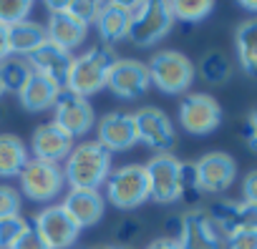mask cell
Here are the masks:
<instances>
[{"label": "cell", "instance_id": "obj_1", "mask_svg": "<svg viewBox=\"0 0 257 249\" xmlns=\"http://www.w3.org/2000/svg\"><path fill=\"white\" fill-rule=\"evenodd\" d=\"M61 169L68 189H101L113 171L111 154L96 139L76 144Z\"/></svg>", "mask_w": 257, "mask_h": 249}, {"label": "cell", "instance_id": "obj_2", "mask_svg": "<svg viewBox=\"0 0 257 249\" xmlns=\"http://www.w3.org/2000/svg\"><path fill=\"white\" fill-rule=\"evenodd\" d=\"M118 61L116 51L111 46H91L86 48L83 53L73 56V63H71V71H68V81H66V88L83 96V98H91L96 96L98 91L106 88V81H108V73L113 68V63Z\"/></svg>", "mask_w": 257, "mask_h": 249}, {"label": "cell", "instance_id": "obj_3", "mask_svg": "<svg viewBox=\"0 0 257 249\" xmlns=\"http://www.w3.org/2000/svg\"><path fill=\"white\" fill-rule=\"evenodd\" d=\"M147 68H149L152 86L159 88L167 96H182V93H187L192 88L194 78H197V66L182 51H174V48L157 51L149 58Z\"/></svg>", "mask_w": 257, "mask_h": 249}, {"label": "cell", "instance_id": "obj_4", "mask_svg": "<svg viewBox=\"0 0 257 249\" xmlns=\"http://www.w3.org/2000/svg\"><path fill=\"white\" fill-rule=\"evenodd\" d=\"M106 194L103 199L116 206L118 211H132L139 209L144 201L152 199L149 191V176L144 164H123L116 171H111V176L106 179Z\"/></svg>", "mask_w": 257, "mask_h": 249}, {"label": "cell", "instance_id": "obj_5", "mask_svg": "<svg viewBox=\"0 0 257 249\" xmlns=\"http://www.w3.org/2000/svg\"><path fill=\"white\" fill-rule=\"evenodd\" d=\"M174 16L169 3H159V0H147V3H137L132 26H128V41L137 48H152L154 43L164 41L172 28H174Z\"/></svg>", "mask_w": 257, "mask_h": 249}, {"label": "cell", "instance_id": "obj_6", "mask_svg": "<svg viewBox=\"0 0 257 249\" xmlns=\"http://www.w3.org/2000/svg\"><path fill=\"white\" fill-rule=\"evenodd\" d=\"M66 189L63 169L61 164L41 161V159H28L23 171L18 174V191L21 196L36 201V204H51L61 196Z\"/></svg>", "mask_w": 257, "mask_h": 249}, {"label": "cell", "instance_id": "obj_7", "mask_svg": "<svg viewBox=\"0 0 257 249\" xmlns=\"http://www.w3.org/2000/svg\"><path fill=\"white\" fill-rule=\"evenodd\" d=\"M149 191L157 204H174L184 196V161L174 154H157L147 164Z\"/></svg>", "mask_w": 257, "mask_h": 249}, {"label": "cell", "instance_id": "obj_8", "mask_svg": "<svg viewBox=\"0 0 257 249\" xmlns=\"http://www.w3.org/2000/svg\"><path fill=\"white\" fill-rule=\"evenodd\" d=\"M197 194H222L237 179V161L227 151H207L192 161Z\"/></svg>", "mask_w": 257, "mask_h": 249}, {"label": "cell", "instance_id": "obj_9", "mask_svg": "<svg viewBox=\"0 0 257 249\" xmlns=\"http://www.w3.org/2000/svg\"><path fill=\"white\" fill-rule=\"evenodd\" d=\"M53 123L76 141L78 136H86L96 126V111L88 98L68 88H61L53 101Z\"/></svg>", "mask_w": 257, "mask_h": 249}, {"label": "cell", "instance_id": "obj_10", "mask_svg": "<svg viewBox=\"0 0 257 249\" xmlns=\"http://www.w3.org/2000/svg\"><path fill=\"white\" fill-rule=\"evenodd\" d=\"M179 123L192 136H209L222 123V106L209 93H187L179 101Z\"/></svg>", "mask_w": 257, "mask_h": 249}, {"label": "cell", "instance_id": "obj_11", "mask_svg": "<svg viewBox=\"0 0 257 249\" xmlns=\"http://www.w3.org/2000/svg\"><path fill=\"white\" fill-rule=\"evenodd\" d=\"M134 129H137V141L154 149L157 154H172L177 144V129L162 108L144 106L134 111Z\"/></svg>", "mask_w": 257, "mask_h": 249}, {"label": "cell", "instance_id": "obj_12", "mask_svg": "<svg viewBox=\"0 0 257 249\" xmlns=\"http://www.w3.org/2000/svg\"><path fill=\"white\" fill-rule=\"evenodd\" d=\"M177 241L182 249H224V236L217 231L207 209L202 206H192L179 214Z\"/></svg>", "mask_w": 257, "mask_h": 249}, {"label": "cell", "instance_id": "obj_13", "mask_svg": "<svg viewBox=\"0 0 257 249\" xmlns=\"http://www.w3.org/2000/svg\"><path fill=\"white\" fill-rule=\"evenodd\" d=\"M31 224L38 229V234L43 236L48 249H68L71 244H76V239L81 234V226L68 216V211L61 204L43 206L41 211H36Z\"/></svg>", "mask_w": 257, "mask_h": 249}, {"label": "cell", "instance_id": "obj_14", "mask_svg": "<svg viewBox=\"0 0 257 249\" xmlns=\"http://www.w3.org/2000/svg\"><path fill=\"white\" fill-rule=\"evenodd\" d=\"M149 68L144 61L137 58H118L106 81V88L121 101H137L149 91Z\"/></svg>", "mask_w": 257, "mask_h": 249}, {"label": "cell", "instance_id": "obj_15", "mask_svg": "<svg viewBox=\"0 0 257 249\" xmlns=\"http://www.w3.org/2000/svg\"><path fill=\"white\" fill-rule=\"evenodd\" d=\"M96 141L108 151H128L137 146V129H134V113L128 111H108L96 121Z\"/></svg>", "mask_w": 257, "mask_h": 249}, {"label": "cell", "instance_id": "obj_16", "mask_svg": "<svg viewBox=\"0 0 257 249\" xmlns=\"http://www.w3.org/2000/svg\"><path fill=\"white\" fill-rule=\"evenodd\" d=\"M207 214L224 239L242 229H257V204H249V201L222 199V201L209 204Z\"/></svg>", "mask_w": 257, "mask_h": 249}, {"label": "cell", "instance_id": "obj_17", "mask_svg": "<svg viewBox=\"0 0 257 249\" xmlns=\"http://www.w3.org/2000/svg\"><path fill=\"white\" fill-rule=\"evenodd\" d=\"M48 11H51V18H48V26H46L48 41L66 48V51L78 48L88 36V26L81 23L76 16H71L66 3H48Z\"/></svg>", "mask_w": 257, "mask_h": 249}, {"label": "cell", "instance_id": "obj_18", "mask_svg": "<svg viewBox=\"0 0 257 249\" xmlns=\"http://www.w3.org/2000/svg\"><path fill=\"white\" fill-rule=\"evenodd\" d=\"M28 63H31L33 73L48 78V81L56 83L58 88H66L73 56H71V51H66V48H61V46L46 41L38 51H33V53L28 56Z\"/></svg>", "mask_w": 257, "mask_h": 249}, {"label": "cell", "instance_id": "obj_19", "mask_svg": "<svg viewBox=\"0 0 257 249\" xmlns=\"http://www.w3.org/2000/svg\"><path fill=\"white\" fill-rule=\"evenodd\" d=\"M73 139L58 129L56 123H41V126L33 131L31 136V151H33V159H41V161H51V164H61L68 159L71 149H73Z\"/></svg>", "mask_w": 257, "mask_h": 249}, {"label": "cell", "instance_id": "obj_20", "mask_svg": "<svg viewBox=\"0 0 257 249\" xmlns=\"http://www.w3.org/2000/svg\"><path fill=\"white\" fill-rule=\"evenodd\" d=\"M137 3H101L98 18H96V31L103 41V46H116L123 38H128V26H132Z\"/></svg>", "mask_w": 257, "mask_h": 249}, {"label": "cell", "instance_id": "obj_21", "mask_svg": "<svg viewBox=\"0 0 257 249\" xmlns=\"http://www.w3.org/2000/svg\"><path fill=\"white\" fill-rule=\"evenodd\" d=\"M68 216L83 229V226H93L103 219L106 211V199L98 189H68V194L63 196L61 204Z\"/></svg>", "mask_w": 257, "mask_h": 249}, {"label": "cell", "instance_id": "obj_22", "mask_svg": "<svg viewBox=\"0 0 257 249\" xmlns=\"http://www.w3.org/2000/svg\"><path fill=\"white\" fill-rule=\"evenodd\" d=\"M234 51L239 68L257 78V18H247L234 28Z\"/></svg>", "mask_w": 257, "mask_h": 249}, {"label": "cell", "instance_id": "obj_23", "mask_svg": "<svg viewBox=\"0 0 257 249\" xmlns=\"http://www.w3.org/2000/svg\"><path fill=\"white\" fill-rule=\"evenodd\" d=\"M8 41H11V53L13 56H21V58H28L33 51H38L48 36H46V26L36 23V21H23V23H16L8 28Z\"/></svg>", "mask_w": 257, "mask_h": 249}, {"label": "cell", "instance_id": "obj_24", "mask_svg": "<svg viewBox=\"0 0 257 249\" xmlns=\"http://www.w3.org/2000/svg\"><path fill=\"white\" fill-rule=\"evenodd\" d=\"M28 159V146L21 136L0 134V179H18Z\"/></svg>", "mask_w": 257, "mask_h": 249}, {"label": "cell", "instance_id": "obj_25", "mask_svg": "<svg viewBox=\"0 0 257 249\" xmlns=\"http://www.w3.org/2000/svg\"><path fill=\"white\" fill-rule=\"evenodd\" d=\"M58 86L56 83H51L48 78H43V76H38V73H33V78L28 81V86L21 91V106L26 108V111H31V113H41V111H48V108H53V101H56V96H58Z\"/></svg>", "mask_w": 257, "mask_h": 249}, {"label": "cell", "instance_id": "obj_26", "mask_svg": "<svg viewBox=\"0 0 257 249\" xmlns=\"http://www.w3.org/2000/svg\"><path fill=\"white\" fill-rule=\"evenodd\" d=\"M33 78V68L28 63V58L21 56H11L0 63V81H3L6 93H16L21 96V91L28 86V81Z\"/></svg>", "mask_w": 257, "mask_h": 249}, {"label": "cell", "instance_id": "obj_27", "mask_svg": "<svg viewBox=\"0 0 257 249\" xmlns=\"http://www.w3.org/2000/svg\"><path fill=\"white\" fill-rule=\"evenodd\" d=\"M199 76L212 86H222L232 78V63L222 51H209L199 61Z\"/></svg>", "mask_w": 257, "mask_h": 249}, {"label": "cell", "instance_id": "obj_28", "mask_svg": "<svg viewBox=\"0 0 257 249\" xmlns=\"http://www.w3.org/2000/svg\"><path fill=\"white\" fill-rule=\"evenodd\" d=\"M169 6H172L174 21H182V23H199L214 11L212 0H179V3H169Z\"/></svg>", "mask_w": 257, "mask_h": 249}, {"label": "cell", "instance_id": "obj_29", "mask_svg": "<svg viewBox=\"0 0 257 249\" xmlns=\"http://www.w3.org/2000/svg\"><path fill=\"white\" fill-rule=\"evenodd\" d=\"M31 11H33L31 0H0V23L8 28L16 23H23L28 21Z\"/></svg>", "mask_w": 257, "mask_h": 249}, {"label": "cell", "instance_id": "obj_30", "mask_svg": "<svg viewBox=\"0 0 257 249\" xmlns=\"http://www.w3.org/2000/svg\"><path fill=\"white\" fill-rule=\"evenodd\" d=\"M28 219H23L21 214L18 216H8V219H0V249H11L21 234L28 229Z\"/></svg>", "mask_w": 257, "mask_h": 249}, {"label": "cell", "instance_id": "obj_31", "mask_svg": "<svg viewBox=\"0 0 257 249\" xmlns=\"http://www.w3.org/2000/svg\"><path fill=\"white\" fill-rule=\"evenodd\" d=\"M23 206V196L16 186L11 184H0V219H8V216H18Z\"/></svg>", "mask_w": 257, "mask_h": 249}, {"label": "cell", "instance_id": "obj_32", "mask_svg": "<svg viewBox=\"0 0 257 249\" xmlns=\"http://www.w3.org/2000/svg\"><path fill=\"white\" fill-rule=\"evenodd\" d=\"M66 8H68V13L76 16L81 23L91 26V23H96V18H98L101 3H93V0H68Z\"/></svg>", "mask_w": 257, "mask_h": 249}, {"label": "cell", "instance_id": "obj_33", "mask_svg": "<svg viewBox=\"0 0 257 249\" xmlns=\"http://www.w3.org/2000/svg\"><path fill=\"white\" fill-rule=\"evenodd\" d=\"M227 249H257V229H242L224 239Z\"/></svg>", "mask_w": 257, "mask_h": 249}, {"label": "cell", "instance_id": "obj_34", "mask_svg": "<svg viewBox=\"0 0 257 249\" xmlns=\"http://www.w3.org/2000/svg\"><path fill=\"white\" fill-rule=\"evenodd\" d=\"M11 249H48V244L43 241V236L38 234V229L33 224H28V229L21 234V239Z\"/></svg>", "mask_w": 257, "mask_h": 249}, {"label": "cell", "instance_id": "obj_35", "mask_svg": "<svg viewBox=\"0 0 257 249\" xmlns=\"http://www.w3.org/2000/svg\"><path fill=\"white\" fill-rule=\"evenodd\" d=\"M242 139H244V144H247V149L252 151V154H257V106L247 113V118H244V126H242Z\"/></svg>", "mask_w": 257, "mask_h": 249}, {"label": "cell", "instance_id": "obj_36", "mask_svg": "<svg viewBox=\"0 0 257 249\" xmlns=\"http://www.w3.org/2000/svg\"><path fill=\"white\" fill-rule=\"evenodd\" d=\"M242 201L257 204V169L247 171L242 179Z\"/></svg>", "mask_w": 257, "mask_h": 249}, {"label": "cell", "instance_id": "obj_37", "mask_svg": "<svg viewBox=\"0 0 257 249\" xmlns=\"http://www.w3.org/2000/svg\"><path fill=\"white\" fill-rule=\"evenodd\" d=\"M144 249H182V244H179L174 236H157V239H152Z\"/></svg>", "mask_w": 257, "mask_h": 249}, {"label": "cell", "instance_id": "obj_38", "mask_svg": "<svg viewBox=\"0 0 257 249\" xmlns=\"http://www.w3.org/2000/svg\"><path fill=\"white\" fill-rule=\"evenodd\" d=\"M11 41H8V26L0 23V63H3L6 58H11Z\"/></svg>", "mask_w": 257, "mask_h": 249}, {"label": "cell", "instance_id": "obj_39", "mask_svg": "<svg viewBox=\"0 0 257 249\" xmlns=\"http://www.w3.org/2000/svg\"><path fill=\"white\" fill-rule=\"evenodd\" d=\"M239 8L249 11V13H257V0H239Z\"/></svg>", "mask_w": 257, "mask_h": 249}, {"label": "cell", "instance_id": "obj_40", "mask_svg": "<svg viewBox=\"0 0 257 249\" xmlns=\"http://www.w3.org/2000/svg\"><path fill=\"white\" fill-rule=\"evenodd\" d=\"M98 249H132V246H126V244H103Z\"/></svg>", "mask_w": 257, "mask_h": 249}, {"label": "cell", "instance_id": "obj_41", "mask_svg": "<svg viewBox=\"0 0 257 249\" xmlns=\"http://www.w3.org/2000/svg\"><path fill=\"white\" fill-rule=\"evenodd\" d=\"M3 93H6V88H3V81H0V98H3Z\"/></svg>", "mask_w": 257, "mask_h": 249}, {"label": "cell", "instance_id": "obj_42", "mask_svg": "<svg viewBox=\"0 0 257 249\" xmlns=\"http://www.w3.org/2000/svg\"><path fill=\"white\" fill-rule=\"evenodd\" d=\"M0 113H3V111H0Z\"/></svg>", "mask_w": 257, "mask_h": 249}]
</instances>
